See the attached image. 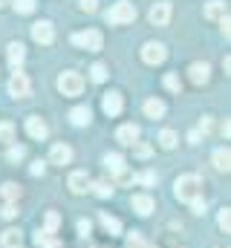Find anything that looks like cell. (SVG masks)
<instances>
[{"label": "cell", "mask_w": 231, "mask_h": 248, "mask_svg": "<svg viewBox=\"0 0 231 248\" xmlns=\"http://www.w3.org/2000/svg\"><path fill=\"white\" fill-rule=\"evenodd\" d=\"M145 116H148V119H162V116H165V104H162L159 98H148V101H145Z\"/></svg>", "instance_id": "obj_20"}, {"label": "cell", "mask_w": 231, "mask_h": 248, "mask_svg": "<svg viewBox=\"0 0 231 248\" xmlns=\"http://www.w3.org/2000/svg\"><path fill=\"white\" fill-rule=\"evenodd\" d=\"M130 208H133L139 217H150V211H153V196H150V193H133Z\"/></svg>", "instance_id": "obj_9"}, {"label": "cell", "mask_w": 231, "mask_h": 248, "mask_svg": "<svg viewBox=\"0 0 231 248\" xmlns=\"http://www.w3.org/2000/svg\"><path fill=\"white\" fill-rule=\"evenodd\" d=\"M173 193H176V199L179 202H194V199H199L202 196V179L197 176V173H188V176H179L176 182H173Z\"/></svg>", "instance_id": "obj_1"}, {"label": "cell", "mask_w": 231, "mask_h": 248, "mask_svg": "<svg viewBox=\"0 0 231 248\" xmlns=\"http://www.w3.org/2000/svg\"><path fill=\"white\" fill-rule=\"evenodd\" d=\"M220 133H223V136H229V133H231V127H229V119H226V122L220 124Z\"/></svg>", "instance_id": "obj_46"}, {"label": "cell", "mask_w": 231, "mask_h": 248, "mask_svg": "<svg viewBox=\"0 0 231 248\" xmlns=\"http://www.w3.org/2000/svg\"><path fill=\"white\" fill-rule=\"evenodd\" d=\"M20 231L17 228H6L3 231V237H0V243H3V248H20Z\"/></svg>", "instance_id": "obj_21"}, {"label": "cell", "mask_w": 231, "mask_h": 248, "mask_svg": "<svg viewBox=\"0 0 231 248\" xmlns=\"http://www.w3.org/2000/svg\"><path fill=\"white\" fill-rule=\"evenodd\" d=\"M90 78H93L96 84L107 81V66H104V63H93V66H90Z\"/></svg>", "instance_id": "obj_27"}, {"label": "cell", "mask_w": 231, "mask_h": 248, "mask_svg": "<svg viewBox=\"0 0 231 248\" xmlns=\"http://www.w3.org/2000/svg\"><path fill=\"white\" fill-rule=\"evenodd\" d=\"M20 193H23V190H20V185H15V182H3V185H0V196H3L6 202H17Z\"/></svg>", "instance_id": "obj_23"}, {"label": "cell", "mask_w": 231, "mask_h": 248, "mask_svg": "<svg viewBox=\"0 0 231 248\" xmlns=\"http://www.w3.org/2000/svg\"><path fill=\"white\" fill-rule=\"evenodd\" d=\"M32 38L38 41V44H52L55 41V29H52V23L50 20H38V23H32Z\"/></svg>", "instance_id": "obj_8"}, {"label": "cell", "mask_w": 231, "mask_h": 248, "mask_svg": "<svg viewBox=\"0 0 231 248\" xmlns=\"http://www.w3.org/2000/svg\"><path fill=\"white\" fill-rule=\"evenodd\" d=\"M90 119H93L90 107H72V110H69V122L75 124V127H84V124H90Z\"/></svg>", "instance_id": "obj_18"}, {"label": "cell", "mask_w": 231, "mask_h": 248, "mask_svg": "<svg viewBox=\"0 0 231 248\" xmlns=\"http://www.w3.org/2000/svg\"><path fill=\"white\" fill-rule=\"evenodd\" d=\"M226 15H229V9H226L223 0H211V3L205 6V17H208V20H223Z\"/></svg>", "instance_id": "obj_17"}, {"label": "cell", "mask_w": 231, "mask_h": 248, "mask_svg": "<svg viewBox=\"0 0 231 248\" xmlns=\"http://www.w3.org/2000/svg\"><path fill=\"white\" fill-rule=\"evenodd\" d=\"M217 225H220V231H226V234L231 231V211L229 208H223V211L217 214Z\"/></svg>", "instance_id": "obj_31"}, {"label": "cell", "mask_w": 231, "mask_h": 248, "mask_svg": "<svg viewBox=\"0 0 231 248\" xmlns=\"http://www.w3.org/2000/svg\"><path fill=\"white\" fill-rule=\"evenodd\" d=\"M136 139H139V127L136 124H121L116 130V141H121V144H136Z\"/></svg>", "instance_id": "obj_15"}, {"label": "cell", "mask_w": 231, "mask_h": 248, "mask_svg": "<svg viewBox=\"0 0 231 248\" xmlns=\"http://www.w3.org/2000/svg\"><path fill=\"white\" fill-rule=\"evenodd\" d=\"M93 193L101 196V199H107V196H113V185L104 182V179H101V182H93Z\"/></svg>", "instance_id": "obj_29"}, {"label": "cell", "mask_w": 231, "mask_h": 248, "mask_svg": "<svg viewBox=\"0 0 231 248\" xmlns=\"http://www.w3.org/2000/svg\"><path fill=\"white\" fill-rule=\"evenodd\" d=\"M58 90H61V95H81V90H84V78L78 75V72H61L58 75Z\"/></svg>", "instance_id": "obj_3"}, {"label": "cell", "mask_w": 231, "mask_h": 248, "mask_svg": "<svg viewBox=\"0 0 231 248\" xmlns=\"http://www.w3.org/2000/svg\"><path fill=\"white\" fill-rule=\"evenodd\" d=\"M90 228H93V225H90V219H78V234H81V237H87V234H90Z\"/></svg>", "instance_id": "obj_42"}, {"label": "cell", "mask_w": 231, "mask_h": 248, "mask_svg": "<svg viewBox=\"0 0 231 248\" xmlns=\"http://www.w3.org/2000/svg\"><path fill=\"white\" fill-rule=\"evenodd\" d=\"M26 133H29L32 139L44 141V139L50 136V127H47V122H41V116H29V119H26Z\"/></svg>", "instance_id": "obj_10"}, {"label": "cell", "mask_w": 231, "mask_h": 248, "mask_svg": "<svg viewBox=\"0 0 231 248\" xmlns=\"http://www.w3.org/2000/svg\"><path fill=\"white\" fill-rule=\"evenodd\" d=\"M124 248H153V243H148L139 231H133V234H127V246Z\"/></svg>", "instance_id": "obj_26"}, {"label": "cell", "mask_w": 231, "mask_h": 248, "mask_svg": "<svg viewBox=\"0 0 231 248\" xmlns=\"http://www.w3.org/2000/svg\"><path fill=\"white\" fill-rule=\"evenodd\" d=\"M29 170H32V176H44L47 165H44V162H32V168H29Z\"/></svg>", "instance_id": "obj_41"}, {"label": "cell", "mask_w": 231, "mask_h": 248, "mask_svg": "<svg viewBox=\"0 0 231 248\" xmlns=\"http://www.w3.org/2000/svg\"><path fill=\"white\" fill-rule=\"evenodd\" d=\"M44 222H47V228H44V231H52V234H55L58 225H61V217H58L55 211H47V219H44Z\"/></svg>", "instance_id": "obj_34"}, {"label": "cell", "mask_w": 231, "mask_h": 248, "mask_svg": "<svg viewBox=\"0 0 231 248\" xmlns=\"http://www.w3.org/2000/svg\"><path fill=\"white\" fill-rule=\"evenodd\" d=\"M220 29H223V35H226V38H229V15H226V17H223V20H220Z\"/></svg>", "instance_id": "obj_45"}, {"label": "cell", "mask_w": 231, "mask_h": 248, "mask_svg": "<svg viewBox=\"0 0 231 248\" xmlns=\"http://www.w3.org/2000/svg\"><path fill=\"white\" fill-rule=\"evenodd\" d=\"M29 90H32L29 78H26L20 69H15V75L9 78V95H12V98H26V95H29Z\"/></svg>", "instance_id": "obj_6"}, {"label": "cell", "mask_w": 231, "mask_h": 248, "mask_svg": "<svg viewBox=\"0 0 231 248\" xmlns=\"http://www.w3.org/2000/svg\"><path fill=\"white\" fill-rule=\"evenodd\" d=\"M188 75H191V81L194 84H208V78H211V66L205 61H194L188 66Z\"/></svg>", "instance_id": "obj_12"}, {"label": "cell", "mask_w": 231, "mask_h": 248, "mask_svg": "<svg viewBox=\"0 0 231 248\" xmlns=\"http://www.w3.org/2000/svg\"><path fill=\"white\" fill-rule=\"evenodd\" d=\"M211 130H214V119H208V116H205V119L199 122V130H197V133H199V136H208Z\"/></svg>", "instance_id": "obj_35"}, {"label": "cell", "mask_w": 231, "mask_h": 248, "mask_svg": "<svg viewBox=\"0 0 231 248\" xmlns=\"http://www.w3.org/2000/svg\"><path fill=\"white\" fill-rule=\"evenodd\" d=\"M136 179H139L142 185H153V182H156V173H153V170H145V173H142V176H136Z\"/></svg>", "instance_id": "obj_38"}, {"label": "cell", "mask_w": 231, "mask_h": 248, "mask_svg": "<svg viewBox=\"0 0 231 248\" xmlns=\"http://www.w3.org/2000/svg\"><path fill=\"white\" fill-rule=\"evenodd\" d=\"M69 190H72V193H87V190H90V176H87L84 170L69 173Z\"/></svg>", "instance_id": "obj_16"}, {"label": "cell", "mask_w": 231, "mask_h": 248, "mask_svg": "<svg viewBox=\"0 0 231 248\" xmlns=\"http://www.w3.org/2000/svg\"><path fill=\"white\" fill-rule=\"evenodd\" d=\"M121 107H124L121 93H107V95L101 98V110H104L107 116H118V113H121Z\"/></svg>", "instance_id": "obj_13"}, {"label": "cell", "mask_w": 231, "mask_h": 248, "mask_svg": "<svg viewBox=\"0 0 231 248\" xmlns=\"http://www.w3.org/2000/svg\"><path fill=\"white\" fill-rule=\"evenodd\" d=\"M104 17H107V23H110V26L130 23V20L136 17V6H133V3H127V0H118V3H113V9H110Z\"/></svg>", "instance_id": "obj_2"}, {"label": "cell", "mask_w": 231, "mask_h": 248, "mask_svg": "<svg viewBox=\"0 0 231 248\" xmlns=\"http://www.w3.org/2000/svg\"><path fill=\"white\" fill-rule=\"evenodd\" d=\"M12 6H15L17 15H29V12H35V0H15Z\"/></svg>", "instance_id": "obj_32"}, {"label": "cell", "mask_w": 231, "mask_h": 248, "mask_svg": "<svg viewBox=\"0 0 231 248\" xmlns=\"http://www.w3.org/2000/svg\"><path fill=\"white\" fill-rule=\"evenodd\" d=\"M104 168H107L110 173H121V170H124V156H121V153H107V156H104Z\"/></svg>", "instance_id": "obj_22"}, {"label": "cell", "mask_w": 231, "mask_h": 248, "mask_svg": "<svg viewBox=\"0 0 231 248\" xmlns=\"http://www.w3.org/2000/svg\"><path fill=\"white\" fill-rule=\"evenodd\" d=\"M148 20H150L153 26H168V20H171V3H168V0L153 3L150 12H148Z\"/></svg>", "instance_id": "obj_7"}, {"label": "cell", "mask_w": 231, "mask_h": 248, "mask_svg": "<svg viewBox=\"0 0 231 248\" xmlns=\"http://www.w3.org/2000/svg\"><path fill=\"white\" fill-rule=\"evenodd\" d=\"M136 156L148 159V156H150V147H148V144H136Z\"/></svg>", "instance_id": "obj_43"}, {"label": "cell", "mask_w": 231, "mask_h": 248, "mask_svg": "<svg viewBox=\"0 0 231 248\" xmlns=\"http://www.w3.org/2000/svg\"><path fill=\"white\" fill-rule=\"evenodd\" d=\"M0 141H15V124L12 122H0Z\"/></svg>", "instance_id": "obj_30"}, {"label": "cell", "mask_w": 231, "mask_h": 248, "mask_svg": "<svg viewBox=\"0 0 231 248\" xmlns=\"http://www.w3.org/2000/svg\"><path fill=\"white\" fill-rule=\"evenodd\" d=\"M6 3H9V0H0V6H6Z\"/></svg>", "instance_id": "obj_47"}, {"label": "cell", "mask_w": 231, "mask_h": 248, "mask_svg": "<svg viewBox=\"0 0 231 248\" xmlns=\"http://www.w3.org/2000/svg\"><path fill=\"white\" fill-rule=\"evenodd\" d=\"M23 156H26V147H20V144H12V147H9V153H6V159H9V162H20Z\"/></svg>", "instance_id": "obj_33"}, {"label": "cell", "mask_w": 231, "mask_h": 248, "mask_svg": "<svg viewBox=\"0 0 231 248\" xmlns=\"http://www.w3.org/2000/svg\"><path fill=\"white\" fill-rule=\"evenodd\" d=\"M214 168L229 173V168H231V153H229V147H217V150H214Z\"/></svg>", "instance_id": "obj_19"}, {"label": "cell", "mask_w": 231, "mask_h": 248, "mask_svg": "<svg viewBox=\"0 0 231 248\" xmlns=\"http://www.w3.org/2000/svg\"><path fill=\"white\" fill-rule=\"evenodd\" d=\"M6 58H9V63H12V69H17V66L23 63V58H26L23 44H20V41H12V44L6 46Z\"/></svg>", "instance_id": "obj_14"}, {"label": "cell", "mask_w": 231, "mask_h": 248, "mask_svg": "<svg viewBox=\"0 0 231 248\" xmlns=\"http://www.w3.org/2000/svg\"><path fill=\"white\" fill-rule=\"evenodd\" d=\"M72 44H75V46H81V49L99 52V49H101V44H104V38H101V32H99V29H87V32H75V35H72Z\"/></svg>", "instance_id": "obj_4"}, {"label": "cell", "mask_w": 231, "mask_h": 248, "mask_svg": "<svg viewBox=\"0 0 231 248\" xmlns=\"http://www.w3.org/2000/svg\"><path fill=\"white\" fill-rule=\"evenodd\" d=\"M72 162V147L69 144H52V150H50V165H69Z\"/></svg>", "instance_id": "obj_11"}, {"label": "cell", "mask_w": 231, "mask_h": 248, "mask_svg": "<svg viewBox=\"0 0 231 248\" xmlns=\"http://www.w3.org/2000/svg\"><path fill=\"white\" fill-rule=\"evenodd\" d=\"M35 243H38V248H58V240L52 237V231H38Z\"/></svg>", "instance_id": "obj_25"}, {"label": "cell", "mask_w": 231, "mask_h": 248, "mask_svg": "<svg viewBox=\"0 0 231 248\" xmlns=\"http://www.w3.org/2000/svg\"><path fill=\"white\" fill-rule=\"evenodd\" d=\"M165 87H168L171 93H179V78H176L173 72H168V75H165Z\"/></svg>", "instance_id": "obj_36"}, {"label": "cell", "mask_w": 231, "mask_h": 248, "mask_svg": "<svg viewBox=\"0 0 231 248\" xmlns=\"http://www.w3.org/2000/svg\"><path fill=\"white\" fill-rule=\"evenodd\" d=\"M191 211H194V214H197V217H202V214H205V202H202V196H199V199H194V202H191Z\"/></svg>", "instance_id": "obj_39"}, {"label": "cell", "mask_w": 231, "mask_h": 248, "mask_svg": "<svg viewBox=\"0 0 231 248\" xmlns=\"http://www.w3.org/2000/svg\"><path fill=\"white\" fill-rule=\"evenodd\" d=\"M96 6H99V0H81V9L84 12H96Z\"/></svg>", "instance_id": "obj_44"}, {"label": "cell", "mask_w": 231, "mask_h": 248, "mask_svg": "<svg viewBox=\"0 0 231 248\" xmlns=\"http://www.w3.org/2000/svg\"><path fill=\"white\" fill-rule=\"evenodd\" d=\"M3 217H6V219H15V217H17V205H15V202H9V205L3 208Z\"/></svg>", "instance_id": "obj_40"}, {"label": "cell", "mask_w": 231, "mask_h": 248, "mask_svg": "<svg viewBox=\"0 0 231 248\" xmlns=\"http://www.w3.org/2000/svg\"><path fill=\"white\" fill-rule=\"evenodd\" d=\"M101 225H104V231L110 234V237H118L124 228H121V222L116 219V217H110V214H101Z\"/></svg>", "instance_id": "obj_24"}, {"label": "cell", "mask_w": 231, "mask_h": 248, "mask_svg": "<svg viewBox=\"0 0 231 248\" xmlns=\"http://www.w3.org/2000/svg\"><path fill=\"white\" fill-rule=\"evenodd\" d=\"M159 144H162L165 150H173V147H176V133H173V130H162V133H159Z\"/></svg>", "instance_id": "obj_28"}, {"label": "cell", "mask_w": 231, "mask_h": 248, "mask_svg": "<svg viewBox=\"0 0 231 248\" xmlns=\"http://www.w3.org/2000/svg\"><path fill=\"white\" fill-rule=\"evenodd\" d=\"M168 58V49H165V44H156V41H148L145 46H142V61L150 63V66H156V63H162Z\"/></svg>", "instance_id": "obj_5"}, {"label": "cell", "mask_w": 231, "mask_h": 248, "mask_svg": "<svg viewBox=\"0 0 231 248\" xmlns=\"http://www.w3.org/2000/svg\"><path fill=\"white\" fill-rule=\"evenodd\" d=\"M116 179H118V185H130V182H136V176H133L130 170H121V173H116Z\"/></svg>", "instance_id": "obj_37"}]
</instances>
